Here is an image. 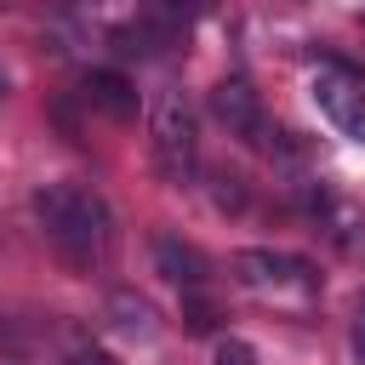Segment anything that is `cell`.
Masks as SVG:
<instances>
[{"instance_id": "6da1fadb", "label": "cell", "mask_w": 365, "mask_h": 365, "mask_svg": "<svg viewBox=\"0 0 365 365\" xmlns=\"http://www.w3.org/2000/svg\"><path fill=\"white\" fill-rule=\"evenodd\" d=\"M34 217H40V228L51 234V245L74 268H91L108 251V234H114L108 228V205L80 182H46L34 194Z\"/></svg>"}, {"instance_id": "7a4b0ae2", "label": "cell", "mask_w": 365, "mask_h": 365, "mask_svg": "<svg viewBox=\"0 0 365 365\" xmlns=\"http://www.w3.org/2000/svg\"><path fill=\"white\" fill-rule=\"evenodd\" d=\"M148 148H154V171L160 182H188L194 165H200V131H194V114L177 91H165L148 114Z\"/></svg>"}, {"instance_id": "3957f363", "label": "cell", "mask_w": 365, "mask_h": 365, "mask_svg": "<svg viewBox=\"0 0 365 365\" xmlns=\"http://www.w3.org/2000/svg\"><path fill=\"white\" fill-rule=\"evenodd\" d=\"M314 103L319 114L348 137V143H365V74L348 68V63H325L314 74Z\"/></svg>"}, {"instance_id": "277c9868", "label": "cell", "mask_w": 365, "mask_h": 365, "mask_svg": "<svg viewBox=\"0 0 365 365\" xmlns=\"http://www.w3.org/2000/svg\"><path fill=\"white\" fill-rule=\"evenodd\" d=\"M211 114L228 125V137H245L251 148H274V125H268V108L262 97L234 74V80H217L211 86Z\"/></svg>"}, {"instance_id": "5b68a950", "label": "cell", "mask_w": 365, "mask_h": 365, "mask_svg": "<svg viewBox=\"0 0 365 365\" xmlns=\"http://www.w3.org/2000/svg\"><path fill=\"white\" fill-rule=\"evenodd\" d=\"M234 274H240V285H251V291H285V285L314 291V285H319L314 268H308L302 257H291V251H268V245L240 251V257H234Z\"/></svg>"}, {"instance_id": "8992f818", "label": "cell", "mask_w": 365, "mask_h": 365, "mask_svg": "<svg viewBox=\"0 0 365 365\" xmlns=\"http://www.w3.org/2000/svg\"><path fill=\"white\" fill-rule=\"evenodd\" d=\"M154 268H160L171 285H182V291H205V274H211L205 251L188 245V240H177V234H160V240H154Z\"/></svg>"}, {"instance_id": "52a82bcc", "label": "cell", "mask_w": 365, "mask_h": 365, "mask_svg": "<svg viewBox=\"0 0 365 365\" xmlns=\"http://www.w3.org/2000/svg\"><path fill=\"white\" fill-rule=\"evenodd\" d=\"M86 103H97V108L114 114V120H131V114H137V91H131V80L114 74V68H91V74H86Z\"/></svg>"}, {"instance_id": "ba28073f", "label": "cell", "mask_w": 365, "mask_h": 365, "mask_svg": "<svg viewBox=\"0 0 365 365\" xmlns=\"http://www.w3.org/2000/svg\"><path fill=\"white\" fill-rule=\"evenodd\" d=\"M108 308H114V325H120V331H131V336H154V302H148V297H137V291H114Z\"/></svg>"}, {"instance_id": "9c48e42d", "label": "cell", "mask_w": 365, "mask_h": 365, "mask_svg": "<svg viewBox=\"0 0 365 365\" xmlns=\"http://www.w3.org/2000/svg\"><path fill=\"white\" fill-rule=\"evenodd\" d=\"M200 6H205V0H143V17L182 40V34H188V23L200 17Z\"/></svg>"}, {"instance_id": "30bf717a", "label": "cell", "mask_w": 365, "mask_h": 365, "mask_svg": "<svg viewBox=\"0 0 365 365\" xmlns=\"http://www.w3.org/2000/svg\"><path fill=\"white\" fill-rule=\"evenodd\" d=\"M211 182H217V188H211L217 211H240V205H245V177H234V171H217Z\"/></svg>"}, {"instance_id": "8fae6325", "label": "cell", "mask_w": 365, "mask_h": 365, "mask_svg": "<svg viewBox=\"0 0 365 365\" xmlns=\"http://www.w3.org/2000/svg\"><path fill=\"white\" fill-rule=\"evenodd\" d=\"M211 365H257V348H251L245 336H217Z\"/></svg>"}, {"instance_id": "7c38bea8", "label": "cell", "mask_w": 365, "mask_h": 365, "mask_svg": "<svg viewBox=\"0 0 365 365\" xmlns=\"http://www.w3.org/2000/svg\"><path fill=\"white\" fill-rule=\"evenodd\" d=\"M211 319H217V308H211L200 291H188V297H182V325H188V331H211Z\"/></svg>"}, {"instance_id": "4fadbf2b", "label": "cell", "mask_w": 365, "mask_h": 365, "mask_svg": "<svg viewBox=\"0 0 365 365\" xmlns=\"http://www.w3.org/2000/svg\"><path fill=\"white\" fill-rule=\"evenodd\" d=\"M68 365H120V359L103 354V348H80V354H68Z\"/></svg>"}, {"instance_id": "5bb4252c", "label": "cell", "mask_w": 365, "mask_h": 365, "mask_svg": "<svg viewBox=\"0 0 365 365\" xmlns=\"http://www.w3.org/2000/svg\"><path fill=\"white\" fill-rule=\"evenodd\" d=\"M354 365H365V325L354 331Z\"/></svg>"}, {"instance_id": "9a60e30c", "label": "cell", "mask_w": 365, "mask_h": 365, "mask_svg": "<svg viewBox=\"0 0 365 365\" xmlns=\"http://www.w3.org/2000/svg\"><path fill=\"white\" fill-rule=\"evenodd\" d=\"M6 91H11V80H6V68H0V103H6Z\"/></svg>"}, {"instance_id": "2e32d148", "label": "cell", "mask_w": 365, "mask_h": 365, "mask_svg": "<svg viewBox=\"0 0 365 365\" xmlns=\"http://www.w3.org/2000/svg\"><path fill=\"white\" fill-rule=\"evenodd\" d=\"M359 325H365V308H359Z\"/></svg>"}, {"instance_id": "e0dca14e", "label": "cell", "mask_w": 365, "mask_h": 365, "mask_svg": "<svg viewBox=\"0 0 365 365\" xmlns=\"http://www.w3.org/2000/svg\"><path fill=\"white\" fill-rule=\"evenodd\" d=\"M0 6H17V0H0Z\"/></svg>"}, {"instance_id": "ac0fdd59", "label": "cell", "mask_w": 365, "mask_h": 365, "mask_svg": "<svg viewBox=\"0 0 365 365\" xmlns=\"http://www.w3.org/2000/svg\"><path fill=\"white\" fill-rule=\"evenodd\" d=\"M0 365H11V359H0Z\"/></svg>"}]
</instances>
